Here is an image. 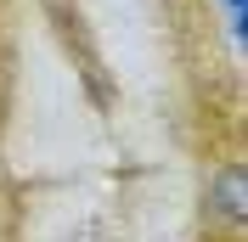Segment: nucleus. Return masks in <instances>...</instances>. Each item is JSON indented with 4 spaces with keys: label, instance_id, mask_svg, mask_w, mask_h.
Masks as SVG:
<instances>
[{
    "label": "nucleus",
    "instance_id": "1",
    "mask_svg": "<svg viewBox=\"0 0 248 242\" xmlns=\"http://www.w3.org/2000/svg\"><path fill=\"white\" fill-rule=\"evenodd\" d=\"M215 209L226 214V220H243V209H248L243 169H226V175H215Z\"/></svg>",
    "mask_w": 248,
    "mask_h": 242
},
{
    "label": "nucleus",
    "instance_id": "2",
    "mask_svg": "<svg viewBox=\"0 0 248 242\" xmlns=\"http://www.w3.org/2000/svg\"><path fill=\"white\" fill-rule=\"evenodd\" d=\"M226 6H232V29L243 34V0H226Z\"/></svg>",
    "mask_w": 248,
    "mask_h": 242
}]
</instances>
